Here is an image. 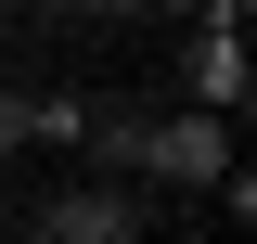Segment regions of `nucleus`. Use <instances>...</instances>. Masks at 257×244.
I'll use <instances>...</instances> for the list:
<instances>
[{
	"label": "nucleus",
	"mask_w": 257,
	"mask_h": 244,
	"mask_svg": "<svg viewBox=\"0 0 257 244\" xmlns=\"http://www.w3.org/2000/svg\"><path fill=\"white\" fill-rule=\"evenodd\" d=\"M180 77H193V116H244V90H257V52H244V13H206V39H193V64H180Z\"/></svg>",
	"instance_id": "1"
},
{
	"label": "nucleus",
	"mask_w": 257,
	"mask_h": 244,
	"mask_svg": "<svg viewBox=\"0 0 257 244\" xmlns=\"http://www.w3.org/2000/svg\"><path fill=\"white\" fill-rule=\"evenodd\" d=\"M39 244H128V180H90L64 206H39Z\"/></svg>",
	"instance_id": "2"
},
{
	"label": "nucleus",
	"mask_w": 257,
	"mask_h": 244,
	"mask_svg": "<svg viewBox=\"0 0 257 244\" xmlns=\"http://www.w3.org/2000/svg\"><path fill=\"white\" fill-rule=\"evenodd\" d=\"M26 142H90V103H77V90H39L26 103Z\"/></svg>",
	"instance_id": "3"
},
{
	"label": "nucleus",
	"mask_w": 257,
	"mask_h": 244,
	"mask_svg": "<svg viewBox=\"0 0 257 244\" xmlns=\"http://www.w3.org/2000/svg\"><path fill=\"white\" fill-rule=\"evenodd\" d=\"M13 142H26V90H0V154H13Z\"/></svg>",
	"instance_id": "4"
},
{
	"label": "nucleus",
	"mask_w": 257,
	"mask_h": 244,
	"mask_svg": "<svg viewBox=\"0 0 257 244\" xmlns=\"http://www.w3.org/2000/svg\"><path fill=\"white\" fill-rule=\"evenodd\" d=\"M0 244H13V231H0Z\"/></svg>",
	"instance_id": "5"
}]
</instances>
